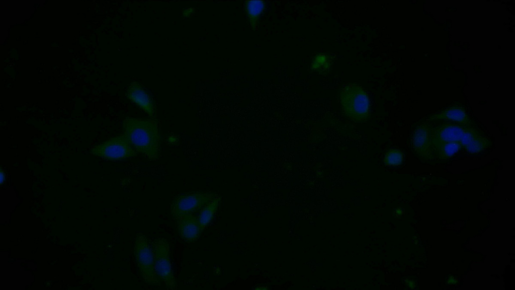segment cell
<instances>
[{
	"label": "cell",
	"instance_id": "6da1fadb",
	"mask_svg": "<svg viewBox=\"0 0 515 290\" xmlns=\"http://www.w3.org/2000/svg\"><path fill=\"white\" fill-rule=\"evenodd\" d=\"M433 149L445 142L460 144L471 154L479 153L490 145L489 138L479 129L471 125L454 122H444L431 126Z\"/></svg>",
	"mask_w": 515,
	"mask_h": 290
},
{
	"label": "cell",
	"instance_id": "7a4b0ae2",
	"mask_svg": "<svg viewBox=\"0 0 515 290\" xmlns=\"http://www.w3.org/2000/svg\"><path fill=\"white\" fill-rule=\"evenodd\" d=\"M123 134L134 150L150 160L159 157L160 133L155 119L128 117L122 123Z\"/></svg>",
	"mask_w": 515,
	"mask_h": 290
},
{
	"label": "cell",
	"instance_id": "3957f363",
	"mask_svg": "<svg viewBox=\"0 0 515 290\" xmlns=\"http://www.w3.org/2000/svg\"><path fill=\"white\" fill-rule=\"evenodd\" d=\"M340 100L345 115L352 120L364 122L369 117V98L360 86L351 84L345 86L340 91Z\"/></svg>",
	"mask_w": 515,
	"mask_h": 290
},
{
	"label": "cell",
	"instance_id": "277c9868",
	"mask_svg": "<svg viewBox=\"0 0 515 290\" xmlns=\"http://www.w3.org/2000/svg\"><path fill=\"white\" fill-rule=\"evenodd\" d=\"M133 252L137 266L144 281L149 285L159 286L160 279L155 270L153 249L144 234L138 233L136 235Z\"/></svg>",
	"mask_w": 515,
	"mask_h": 290
},
{
	"label": "cell",
	"instance_id": "5b68a950",
	"mask_svg": "<svg viewBox=\"0 0 515 290\" xmlns=\"http://www.w3.org/2000/svg\"><path fill=\"white\" fill-rule=\"evenodd\" d=\"M154 267L157 276L165 286L171 289L176 288V279L170 258V246L163 237L156 238L152 242Z\"/></svg>",
	"mask_w": 515,
	"mask_h": 290
},
{
	"label": "cell",
	"instance_id": "8992f818",
	"mask_svg": "<svg viewBox=\"0 0 515 290\" xmlns=\"http://www.w3.org/2000/svg\"><path fill=\"white\" fill-rule=\"evenodd\" d=\"M217 195L210 191H195L183 193L176 196L170 205V211L176 219L180 216L200 210Z\"/></svg>",
	"mask_w": 515,
	"mask_h": 290
},
{
	"label": "cell",
	"instance_id": "52a82bcc",
	"mask_svg": "<svg viewBox=\"0 0 515 290\" xmlns=\"http://www.w3.org/2000/svg\"><path fill=\"white\" fill-rule=\"evenodd\" d=\"M93 156L110 161L135 157L137 152L123 134L113 137L91 149Z\"/></svg>",
	"mask_w": 515,
	"mask_h": 290
},
{
	"label": "cell",
	"instance_id": "ba28073f",
	"mask_svg": "<svg viewBox=\"0 0 515 290\" xmlns=\"http://www.w3.org/2000/svg\"><path fill=\"white\" fill-rule=\"evenodd\" d=\"M431 129V125L427 122L420 124L415 129L411 139L414 152L425 159H432L434 155Z\"/></svg>",
	"mask_w": 515,
	"mask_h": 290
},
{
	"label": "cell",
	"instance_id": "9c48e42d",
	"mask_svg": "<svg viewBox=\"0 0 515 290\" xmlns=\"http://www.w3.org/2000/svg\"><path fill=\"white\" fill-rule=\"evenodd\" d=\"M175 220L178 233L182 239L188 243H192L198 240L202 232L197 216L188 214Z\"/></svg>",
	"mask_w": 515,
	"mask_h": 290
},
{
	"label": "cell",
	"instance_id": "30bf717a",
	"mask_svg": "<svg viewBox=\"0 0 515 290\" xmlns=\"http://www.w3.org/2000/svg\"><path fill=\"white\" fill-rule=\"evenodd\" d=\"M126 96L149 116H153L154 106L153 100L139 84L137 82L132 83L127 91Z\"/></svg>",
	"mask_w": 515,
	"mask_h": 290
},
{
	"label": "cell",
	"instance_id": "8fae6325",
	"mask_svg": "<svg viewBox=\"0 0 515 290\" xmlns=\"http://www.w3.org/2000/svg\"><path fill=\"white\" fill-rule=\"evenodd\" d=\"M428 120H444L451 122L470 125V119L464 109L460 106H453L437 114L433 115Z\"/></svg>",
	"mask_w": 515,
	"mask_h": 290
},
{
	"label": "cell",
	"instance_id": "7c38bea8",
	"mask_svg": "<svg viewBox=\"0 0 515 290\" xmlns=\"http://www.w3.org/2000/svg\"><path fill=\"white\" fill-rule=\"evenodd\" d=\"M220 199V197L217 195L200 209L197 218L202 232L213 219L218 208Z\"/></svg>",
	"mask_w": 515,
	"mask_h": 290
},
{
	"label": "cell",
	"instance_id": "4fadbf2b",
	"mask_svg": "<svg viewBox=\"0 0 515 290\" xmlns=\"http://www.w3.org/2000/svg\"><path fill=\"white\" fill-rule=\"evenodd\" d=\"M266 7L264 1H247L245 2V10L251 28H256L260 16Z\"/></svg>",
	"mask_w": 515,
	"mask_h": 290
},
{
	"label": "cell",
	"instance_id": "5bb4252c",
	"mask_svg": "<svg viewBox=\"0 0 515 290\" xmlns=\"http://www.w3.org/2000/svg\"><path fill=\"white\" fill-rule=\"evenodd\" d=\"M461 148L460 144L453 142H445L434 149L440 159H446L456 154Z\"/></svg>",
	"mask_w": 515,
	"mask_h": 290
},
{
	"label": "cell",
	"instance_id": "9a60e30c",
	"mask_svg": "<svg viewBox=\"0 0 515 290\" xmlns=\"http://www.w3.org/2000/svg\"><path fill=\"white\" fill-rule=\"evenodd\" d=\"M402 161L403 155L400 150L390 149L385 156L384 163L387 166H397L400 165Z\"/></svg>",
	"mask_w": 515,
	"mask_h": 290
},
{
	"label": "cell",
	"instance_id": "2e32d148",
	"mask_svg": "<svg viewBox=\"0 0 515 290\" xmlns=\"http://www.w3.org/2000/svg\"><path fill=\"white\" fill-rule=\"evenodd\" d=\"M329 62L328 61V58L326 55L323 54H320L317 55L312 64V68L316 70L322 71L325 70L329 67Z\"/></svg>",
	"mask_w": 515,
	"mask_h": 290
}]
</instances>
